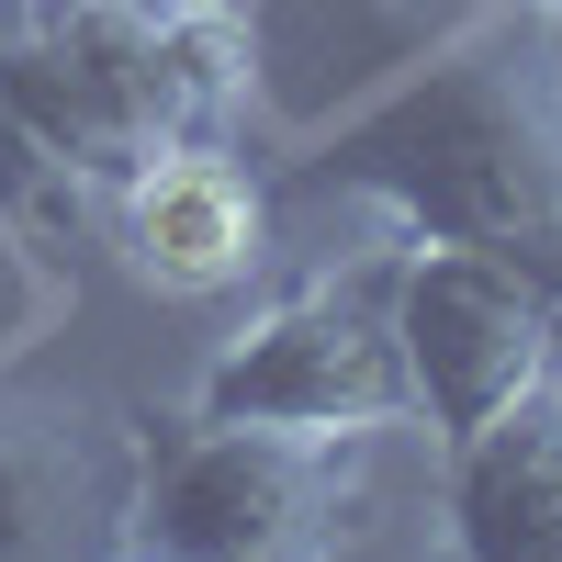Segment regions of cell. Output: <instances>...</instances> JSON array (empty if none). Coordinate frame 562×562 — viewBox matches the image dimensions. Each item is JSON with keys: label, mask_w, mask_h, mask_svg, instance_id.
Listing matches in <instances>:
<instances>
[{"label": "cell", "mask_w": 562, "mask_h": 562, "mask_svg": "<svg viewBox=\"0 0 562 562\" xmlns=\"http://www.w3.org/2000/svg\"><path fill=\"white\" fill-rule=\"evenodd\" d=\"M158 90L180 135L237 147L248 124V12L237 0H158Z\"/></svg>", "instance_id": "obj_10"}, {"label": "cell", "mask_w": 562, "mask_h": 562, "mask_svg": "<svg viewBox=\"0 0 562 562\" xmlns=\"http://www.w3.org/2000/svg\"><path fill=\"white\" fill-rule=\"evenodd\" d=\"M450 551L461 562H562V394H529L450 450Z\"/></svg>", "instance_id": "obj_8"}, {"label": "cell", "mask_w": 562, "mask_h": 562, "mask_svg": "<svg viewBox=\"0 0 562 562\" xmlns=\"http://www.w3.org/2000/svg\"><path fill=\"white\" fill-rule=\"evenodd\" d=\"M102 225H113L124 270L147 281V293H169V304H214V293H237V281H259V259H270V192L214 135L158 147L113 192Z\"/></svg>", "instance_id": "obj_7"}, {"label": "cell", "mask_w": 562, "mask_h": 562, "mask_svg": "<svg viewBox=\"0 0 562 562\" xmlns=\"http://www.w3.org/2000/svg\"><path fill=\"white\" fill-rule=\"evenodd\" d=\"M0 248H23V237H12V225H0Z\"/></svg>", "instance_id": "obj_14"}, {"label": "cell", "mask_w": 562, "mask_h": 562, "mask_svg": "<svg viewBox=\"0 0 562 562\" xmlns=\"http://www.w3.org/2000/svg\"><path fill=\"white\" fill-rule=\"evenodd\" d=\"M405 248V237H394ZM394 248L281 293L214 349L192 383V416L237 428H315V439H383L405 428V360H394Z\"/></svg>", "instance_id": "obj_4"}, {"label": "cell", "mask_w": 562, "mask_h": 562, "mask_svg": "<svg viewBox=\"0 0 562 562\" xmlns=\"http://www.w3.org/2000/svg\"><path fill=\"white\" fill-rule=\"evenodd\" d=\"M540 23V68H551V102H562V12H529Z\"/></svg>", "instance_id": "obj_12"}, {"label": "cell", "mask_w": 562, "mask_h": 562, "mask_svg": "<svg viewBox=\"0 0 562 562\" xmlns=\"http://www.w3.org/2000/svg\"><path fill=\"white\" fill-rule=\"evenodd\" d=\"M551 394H562V371H551Z\"/></svg>", "instance_id": "obj_16"}, {"label": "cell", "mask_w": 562, "mask_h": 562, "mask_svg": "<svg viewBox=\"0 0 562 562\" xmlns=\"http://www.w3.org/2000/svg\"><path fill=\"white\" fill-rule=\"evenodd\" d=\"M248 12V113L270 135H326L338 113H360L383 79H405L450 23V0H237Z\"/></svg>", "instance_id": "obj_6"}, {"label": "cell", "mask_w": 562, "mask_h": 562, "mask_svg": "<svg viewBox=\"0 0 562 562\" xmlns=\"http://www.w3.org/2000/svg\"><path fill=\"white\" fill-rule=\"evenodd\" d=\"M371 506V439L147 416L124 439V529L147 562H326Z\"/></svg>", "instance_id": "obj_2"}, {"label": "cell", "mask_w": 562, "mask_h": 562, "mask_svg": "<svg viewBox=\"0 0 562 562\" xmlns=\"http://www.w3.org/2000/svg\"><path fill=\"white\" fill-rule=\"evenodd\" d=\"M518 270L540 281V304H551V349H562V214H551V225H529V237H518Z\"/></svg>", "instance_id": "obj_11"}, {"label": "cell", "mask_w": 562, "mask_h": 562, "mask_svg": "<svg viewBox=\"0 0 562 562\" xmlns=\"http://www.w3.org/2000/svg\"><path fill=\"white\" fill-rule=\"evenodd\" d=\"M394 360H405V416L439 450L484 439L562 371L551 304L518 270V248H450V237L394 248Z\"/></svg>", "instance_id": "obj_5"}, {"label": "cell", "mask_w": 562, "mask_h": 562, "mask_svg": "<svg viewBox=\"0 0 562 562\" xmlns=\"http://www.w3.org/2000/svg\"><path fill=\"white\" fill-rule=\"evenodd\" d=\"M124 562H147V551H124Z\"/></svg>", "instance_id": "obj_15"}, {"label": "cell", "mask_w": 562, "mask_h": 562, "mask_svg": "<svg viewBox=\"0 0 562 562\" xmlns=\"http://www.w3.org/2000/svg\"><path fill=\"white\" fill-rule=\"evenodd\" d=\"M518 12H562V0H518Z\"/></svg>", "instance_id": "obj_13"}, {"label": "cell", "mask_w": 562, "mask_h": 562, "mask_svg": "<svg viewBox=\"0 0 562 562\" xmlns=\"http://www.w3.org/2000/svg\"><path fill=\"white\" fill-rule=\"evenodd\" d=\"M293 192L371 214L383 237H450V248H518L562 214V102L540 68L529 12L450 23L405 79H383L360 113L304 135Z\"/></svg>", "instance_id": "obj_1"}, {"label": "cell", "mask_w": 562, "mask_h": 562, "mask_svg": "<svg viewBox=\"0 0 562 562\" xmlns=\"http://www.w3.org/2000/svg\"><path fill=\"white\" fill-rule=\"evenodd\" d=\"M90 506L124 518V484H102L79 416H0V562H57V540Z\"/></svg>", "instance_id": "obj_9"}, {"label": "cell", "mask_w": 562, "mask_h": 562, "mask_svg": "<svg viewBox=\"0 0 562 562\" xmlns=\"http://www.w3.org/2000/svg\"><path fill=\"white\" fill-rule=\"evenodd\" d=\"M0 113L113 214L124 180L180 147L158 90V0H0Z\"/></svg>", "instance_id": "obj_3"}]
</instances>
